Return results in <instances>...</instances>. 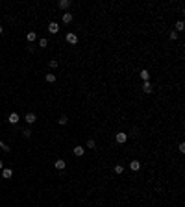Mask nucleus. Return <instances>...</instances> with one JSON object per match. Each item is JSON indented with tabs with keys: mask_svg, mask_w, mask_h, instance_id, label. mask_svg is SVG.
<instances>
[{
	"mask_svg": "<svg viewBox=\"0 0 185 207\" xmlns=\"http://www.w3.org/2000/svg\"><path fill=\"white\" fill-rule=\"evenodd\" d=\"M48 65H50V69H56V67H58V59H52Z\"/></svg>",
	"mask_w": 185,
	"mask_h": 207,
	"instance_id": "nucleus-22",
	"label": "nucleus"
},
{
	"mask_svg": "<svg viewBox=\"0 0 185 207\" xmlns=\"http://www.w3.org/2000/svg\"><path fill=\"white\" fill-rule=\"evenodd\" d=\"M22 135H24V137H26V139H28V137H30V135H32V131H30V129H24V131H22Z\"/></svg>",
	"mask_w": 185,
	"mask_h": 207,
	"instance_id": "nucleus-25",
	"label": "nucleus"
},
{
	"mask_svg": "<svg viewBox=\"0 0 185 207\" xmlns=\"http://www.w3.org/2000/svg\"><path fill=\"white\" fill-rule=\"evenodd\" d=\"M115 141H117L118 144H124L128 141V133H124V131H118V133H115Z\"/></svg>",
	"mask_w": 185,
	"mask_h": 207,
	"instance_id": "nucleus-1",
	"label": "nucleus"
},
{
	"mask_svg": "<svg viewBox=\"0 0 185 207\" xmlns=\"http://www.w3.org/2000/svg\"><path fill=\"white\" fill-rule=\"evenodd\" d=\"M170 39H172V41H176V39H178V33L174 32V30H172V32H170Z\"/></svg>",
	"mask_w": 185,
	"mask_h": 207,
	"instance_id": "nucleus-24",
	"label": "nucleus"
},
{
	"mask_svg": "<svg viewBox=\"0 0 185 207\" xmlns=\"http://www.w3.org/2000/svg\"><path fill=\"white\" fill-rule=\"evenodd\" d=\"M2 32H4V30H2V26H0V33H2Z\"/></svg>",
	"mask_w": 185,
	"mask_h": 207,
	"instance_id": "nucleus-27",
	"label": "nucleus"
},
{
	"mask_svg": "<svg viewBox=\"0 0 185 207\" xmlns=\"http://www.w3.org/2000/svg\"><path fill=\"white\" fill-rule=\"evenodd\" d=\"M141 80H143V82H148V80H150V72H148L146 69L141 70Z\"/></svg>",
	"mask_w": 185,
	"mask_h": 207,
	"instance_id": "nucleus-14",
	"label": "nucleus"
},
{
	"mask_svg": "<svg viewBox=\"0 0 185 207\" xmlns=\"http://www.w3.org/2000/svg\"><path fill=\"white\" fill-rule=\"evenodd\" d=\"M4 168V163H2V161H0V170H2Z\"/></svg>",
	"mask_w": 185,
	"mask_h": 207,
	"instance_id": "nucleus-26",
	"label": "nucleus"
},
{
	"mask_svg": "<svg viewBox=\"0 0 185 207\" xmlns=\"http://www.w3.org/2000/svg\"><path fill=\"white\" fill-rule=\"evenodd\" d=\"M19 120H21L19 113H9V117H8V122H9V124H17Z\"/></svg>",
	"mask_w": 185,
	"mask_h": 207,
	"instance_id": "nucleus-3",
	"label": "nucleus"
},
{
	"mask_svg": "<svg viewBox=\"0 0 185 207\" xmlns=\"http://www.w3.org/2000/svg\"><path fill=\"white\" fill-rule=\"evenodd\" d=\"M11 176H13V170L11 168H2V178L11 179Z\"/></svg>",
	"mask_w": 185,
	"mask_h": 207,
	"instance_id": "nucleus-5",
	"label": "nucleus"
},
{
	"mask_svg": "<svg viewBox=\"0 0 185 207\" xmlns=\"http://www.w3.org/2000/svg\"><path fill=\"white\" fill-rule=\"evenodd\" d=\"M61 9H69L71 8V0H59V4H58Z\"/></svg>",
	"mask_w": 185,
	"mask_h": 207,
	"instance_id": "nucleus-11",
	"label": "nucleus"
},
{
	"mask_svg": "<svg viewBox=\"0 0 185 207\" xmlns=\"http://www.w3.org/2000/svg\"><path fill=\"white\" fill-rule=\"evenodd\" d=\"M0 148H2L4 152H9V150H11V148H9V146H8L6 143H4V141H0Z\"/></svg>",
	"mask_w": 185,
	"mask_h": 207,
	"instance_id": "nucleus-19",
	"label": "nucleus"
},
{
	"mask_svg": "<svg viewBox=\"0 0 185 207\" xmlns=\"http://www.w3.org/2000/svg\"><path fill=\"white\" fill-rule=\"evenodd\" d=\"M39 44H41V48H44V46H48V39H41V41H39Z\"/></svg>",
	"mask_w": 185,
	"mask_h": 207,
	"instance_id": "nucleus-20",
	"label": "nucleus"
},
{
	"mask_svg": "<svg viewBox=\"0 0 185 207\" xmlns=\"http://www.w3.org/2000/svg\"><path fill=\"white\" fill-rule=\"evenodd\" d=\"M54 165H56V168H58V170H63L65 166H67V163H65L63 159H56V163H54Z\"/></svg>",
	"mask_w": 185,
	"mask_h": 207,
	"instance_id": "nucleus-12",
	"label": "nucleus"
},
{
	"mask_svg": "<svg viewBox=\"0 0 185 207\" xmlns=\"http://www.w3.org/2000/svg\"><path fill=\"white\" fill-rule=\"evenodd\" d=\"M143 91H144L146 94L152 93V83H150V80H148V82H143Z\"/></svg>",
	"mask_w": 185,
	"mask_h": 207,
	"instance_id": "nucleus-7",
	"label": "nucleus"
},
{
	"mask_svg": "<svg viewBox=\"0 0 185 207\" xmlns=\"http://www.w3.org/2000/svg\"><path fill=\"white\" fill-rule=\"evenodd\" d=\"M35 39H37V33H35V32H28V33H26V41H28V43H33Z\"/></svg>",
	"mask_w": 185,
	"mask_h": 207,
	"instance_id": "nucleus-10",
	"label": "nucleus"
},
{
	"mask_svg": "<svg viewBox=\"0 0 185 207\" xmlns=\"http://www.w3.org/2000/svg\"><path fill=\"white\" fill-rule=\"evenodd\" d=\"M130 168H132V170H133V172H137V170H139V168H141V163H139V161H137V159H133V161H132V163H130Z\"/></svg>",
	"mask_w": 185,
	"mask_h": 207,
	"instance_id": "nucleus-8",
	"label": "nucleus"
},
{
	"mask_svg": "<svg viewBox=\"0 0 185 207\" xmlns=\"http://www.w3.org/2000/svg\"><path fill=\"white\" fill-rule=\"evenodd\" d=\"M58 122L61 124V126H65V124L69 122V118H67V117H65V115H63V117H59V118H58Z\"/></svg>",
	"mask_w": 185,
	"mask_h": 207,
	"instance_id": "nucleus-18",
	"label": "nucleus"
},
{
	"mask_svg": "<svg viewBox=\"0 0 185 207\" xmlns=\"http://www.w3.org/2000/svg\"><path fill=\"white\" fill-rule=\"evenodd\" d=\"M83 154H85V148H83V146H74V155H78V157H82Z\"/></svg>",
	"mask_w": 185,
	"mask_h": 207,
	"instance_id": "nucleus-6",
	"label": "nucleus"
},
{
	"mask_svg": "<svg viewBox=\"0 0 185 207\" xmlns=\"http://www.w3.org/2000/svg\"><path fill=\"white\" fill-rule=\"evenodd\" d=\"M61 19H63V22H65V24H71V22H72V15H71V11L63 13V17H61Z\"/></svg>",
	"mask_w": 185,
	"mask_h": 207,
	"instance_id": "nucleus-9",
	"label": "nucleus"
},
{
	"mask_svg": "<svg viewBox=\"0 0 185 207\" xmlns=\"http://www.w3.org/2000/svg\"><path fill=\"white\" fill-rule=\"evenodd\" d=\"M48 32H50V33H58V32H59V24H58V22H50V24H48Z\"/></svg>",
	"mask_w": 185,
	"mask_h": 207,
	"instance_id": "nucleus-4",
	"label": "nucleus"
},
{
	"mask_svg": "<svg viewBox=\"0 0 185 207\" xmlns=\"http://www.w3.org/2000/svg\"><path fill=\"white\" fill-rule=\"evenodd\" d=\"M94 146H96V143H94L93 139H89L87 141V148H94Z\"/></svg>",
	"mask_w": 185,
	"mask_h": 207,
	"instance_id": "nucleus-21",
	"label": "nucleus"
},
{
	"mask_svg": "<svg viewBox=\"0 0 185 207\" xmlns=\"http://www.w3.org/2000/svg\"><path fill=\"white\" fill-rule=\"evenodd\" d=\"M183 28H185V22L183 21H178L176 22V30H174V32H176V33L178 32H183Z\"/></svg>",
	"mask_w": 185,
	"mask_h": 207,
	"instance_id": "nucleus-15",
	"label": "nucleus"
},
{
	"mask_svg": "<svg viewBox=\"0 0 185 207\" xmlns=\"http://www.w3.org/2000/svg\"><path fill=\"white\" fill-rule=\"evenodd\" d=\"M35 120H37L35 113H28V115H26V122H28V124H33V122H35Z\"/></svg>",
	"mask_w": 185,
	"mask_h": 207,
	"instance_id": "nucleus-13",
	"label": "nucleus"
},
{
	"mask_svg": "<svg viewBox=\"0 0 185 207\" xmlns=\"http://www.w3.org/2000/svg\"><path fill=\"white\" fill-rule=\"evenodd\" d=\"M46 82L54 83V82H56V74H46Z\"/></svg>",
	"mask_w": 185,
	"mask_h": 207,
	"instance_id": "nucleus-17",
	"label": "nucleus"
},
{
	"mask_svg": "<svg viewBox=\"0 0 185 207\" xmlns=\"http://www.w3.org/2000/svg\"><path fill=\"white\" fill-rule=\"evenodd\" d=\"M113 170H115V174H122V172H124V166H122V165H115Z\"/></svg>",
	"mask_w": 185,
	"mask_h": 207,
	"instance_id": "nucleus-16",
	"label": "nucleus"
},
{
	"mask_svg": "<svg viewBox=\"0 0 185 207\" xmlns=\"http://www.w3.org/2000/svg\"><path fill=\"white\" fill-rule=\"evenodd\" d=\"M65 39H67L69 44H76V43H78V35H76V33H71V32L67 33V37H65Z\"/></svg>",
	"mask_w": 185,
	"mask_h": 207,
	"instance_id": "nucleus-2",
	"label": "nucleus"
},
{
	"mask_svg": "<svg viewBox=\"0 0 185 207\" xmlns=\"http://www.w3.org/2000/svg\"><path fill=\"white\" fill-rule=\"evenodd\" d=\"M178 150H179V152H182V154H185V143H179V146H178Z\"/></svg>",
	"mask_w": 185,
	"mask_h": 207,
	"instance_id": "nucleus-23",
	"label": "nucleus"
}]
</instances>
